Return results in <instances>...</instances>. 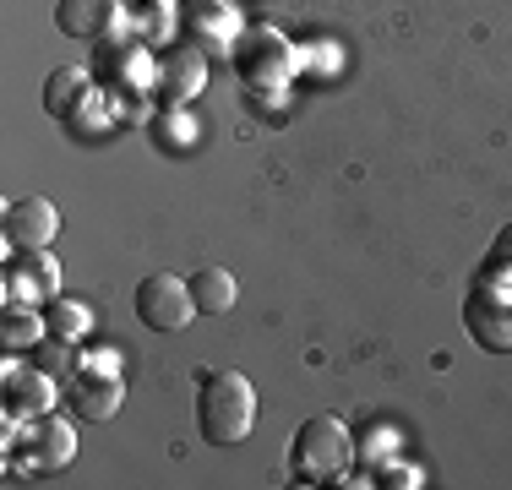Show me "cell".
<instances>
[{"label":"cell","instance_id":"8","mask_svg":"<svg viewBox=\"0 0 512 490\" xmlns=\"http://www.w3.org/2000/svg\"><path fill=\"white\" fill-rule=\"evenodd\" d=\"M93 82H104V88H131V93H153L158 88V60L142 44L104 39L99 60H93Z\"/></svg>","mask_w":512,"mask_h":490},{"label":"cell","instance_id":"18","mask_svg":"<svg viewBox=\"0 0 512 490\" xmlns=\"http://www.w3.org/2000/svg\"><path fill=\"white\" fill-rule=\"evenodd\" d=\"M44 327H50V338H66V343H77V338H88V327H93V311L82 300H55L44 305Z\"/></svg>","mask_w":512,"mask_h":490},{"label":"cell","instance_id":"7","mask_svg":"<svg viewBox=\"0 0 512 490\" xmlns=\"http://www.w3.org/2000/svg\"><path fill=\"white\" fill-rule=\"evenodd\" d=\"M55 398H60V376L39 371L22 354H6V414L11 420H39V414L55 409Z\"/></svg>","mask_w":512,"mask_h":490},{"label":"cell","instance_id":"4","mask_svg":"<svg viewBox=\"0 0 512 490\" xmlns=\"http://www.w3.org/2000/svg\"><path fill=\"white\" fill-rule=\"evenodd\" d=\"M295 66H300V55H295V44H289L278 28H251V33L235 39V71H240V82L256 88V93L289 88V82H295Z\"/></svg>","mask_w":512,"mask_h":490},{"label":"cell","instance_id":"3","mask_svg":"<svg viewBox=\"0 0 512 490\" xmlns=\"http://www.w3.org/2000/svg\"><path fill=\"white\" fill-rule=\"evenodd\" d=\"M463 327H469V338L480 343V349L491 354H507L512 349V273L507 267H485L480 284L469 289V300H463Z\"/></svg>","mask_w":512,"mask_h":490},{"label":"cell","instance_id":"23","mask_svg":"<svg viewBox=\"0 0 512 490\" xmlns=\"http://www.w3.org/2000/svg\"><path fill=\"white\" fill-rule=\"evenodd\" d=\"M382 485H393V490H409V485H420V474L414 469H387V480Z\"/></svg>","mask_w":512,"mask_h":490},{"label":"cell","instance_id":"13","mask_svg":"<svg viewBox=\"0 0 512 490\" xmlns=\"http://www.w3.org/2000/svg\"><path fill=\"white\" fill-rule=\"evenodd\" d=\"M17 441H28V463H33V469H66V463L77 458V425H71L66 414H39V420H28ZM6 447H11V441H6Z\"/></svg>","mask_w":512,"mask_h":490},{"label":"cell","instance_id":"2","mask_svg":"<svg viewBox=\"0 0 512 490\" xmlns=\"http://www.w3.org/2000/svg\"><path fill=\"white\" fill-rule=\"evenodd\" d=\"M256 425V387L240 371H207L197 387V431L213 447H235Z\"/></svg>","mask_w":512,"mask_h":490},{"label":"cell","instance_id":"14","mask_svg":"<svg viewBox=\"0 0 512 490\" xmlns=\"http://www.w3.org/2000/svg\"><path fill=\"white\" fill-rule=\"evenodd\" d=\"M207 88V55L197 44H175V49H164L158 55V98L164 104H191Z\"/></svg>","mask_w":512,"mask_h":490},{"label":"cell","instance_id":"5","mask_svg":"<svg viewBox=\"0 0 512 490\" xmlns=\"http://www.w3.org/2000/svg\"><path fill=\"white\" fill-rule=\"evenodd\" d=\"M131 305H137V322L153 327V333H180V327H191V316H202L197 300H191V284L180 273H148Z\"/></svg>","mask_w":512,"mask_h":490},{"label":"cell","instance_id":"9","mask_svg":"<svg viewBox=\"0 0 512 490\" xmlns=\"http://www.w3.org/2000/svg\"><path fill=\"white\" fill-rule=\"evenodd\" d=\"M0 235H6V251H44V245L60 235L55 202L50 196H17V202H6Z\"/></svg>","mask_w":512,"mask_h":490},{"label":"cell","instance_id":"16","mask_svg":"<svg viewBox=\"0 0 512 490\" xmlns=\"http://www.w3.org/2000/svg\"><path fill=\"white\" fill-rule=\"evenodd\" d=\"M186 284H191V300H197V311H207V316H224L229 305H235V294H240L235 273H229V267H218V262H202L197 273L186 278Z\"/></svg>","mask_w":512,"mask_h":490},{"label":"cell","instance_id":"17","mask_svg":"<svg viewBox=\"0 0 512 490\" xmlns=\"http://www.w3.org/2000/svg\"><path fill=\"white\" fill-rule=\"evenodd\" d=\"M50 338V327H44V311H33V305H6L0 311V349L6 354H28L33 343Z\"/></svg>","mask_w":512,"mask_h":490},{"label":"cell","instance_id":"10","mask_svg":"<svg viewBox=\"0 0 512 490\" xmlns=\"http://www.w3.org/2000/svg\"><path fill=\"white\" fill-rule=\"evenodd\" d=\"M66 409L77 414V420H88V425H104V420H115L120 414V398H126V387H120V376H109V371H88V365H77V371L66 376Z\"/></svg>","mask_w":512,"mask_h":490},{"label":"cell","instance_id":"21","mask_svg":"<svg viewBox=\"0 0 512 490\" xmlns=\"http://www.w3.org/2000/svg\"><path fill=\"white\" fill-rule=\"evenodd\" d=\"M164 131H169V142H180V147H186L197 126H191V115H186L180 104H164V115H158V137H164Z\"/></svg>","mask_w":512,"mask_h":490},{"label":"cell","instance_id":"11","mask_svg":"<svg viewBox=\"0 0 512 490\" xmlns=\"http://www.w3.org/2000/svg\"><path fill=\"white\" fill-rule=\"evenodd\" d=\"M60 294V262L44 251H17V262H6V305H50Z\"/></svg>","mask_w":512,"mask_h":490},{"label":"cell","instance_id":"22","mask_svg":"<svg viewBox=\"0 0 512 490\" xmlns=\"http://www.w3.org/2000/svg\"><path fill=\"white\" fill-rule=\"evenodd\" d=\"M491 262H496V267H507V273H512V224L502 229V235H496V245H491Z\"/></svg>","mask_w":512,"mask_h":490},{"label":"cell","instance_id":"20","mask_svg":"<svg viewBox=\"0 0 512 490\" xmlns=\"http://www.w3.org/2000/svg\"><path fill=\"white\" fill-rule=\"evenodd\" d=\"M365 436H371V441H360V447H355V458H365V463H387V458H393V447H398V441H393V431H387V425H371Z\"/></svg>","mask_w":512,"mask_h":490},{"label":"cell","instance_id":"19","mask_svg":"<svg viewBox=\"0 0 512 490\" xmlns=\"http://www.w3.org/2000/svg\"><path fill=\"white\" fill-rule=\"evenodd\" d=\"M77 343H66V338H44V343H33L28 349V360L39 365V371H50V376H60V382H66L71 371H77Z\"/></svg>","mask_w":512,"mask_h":490},{"label":"cell","instance_id":"15","mask_svg":"<svg viewBox=\"0 0 512 490\" xmlns=\"http://www.w3.org/2000/svg\"><path fill=\"white\" fill-rule=\"evenodd\" d=\"M186 28H191V39H213V44H235L240 39V17H235L229 0H191Z\"/></svg>","mask_w":512,"mask_h":490},{"label":"cell","instance_id":"12","mask_svg":"<svg viewBox=\"0 0 512 490\" xmlns=\"http://www.w3.org/2000/svg\"><path fill=\"white\" fill-rule=\"evenodd\" d=\"M55 28L66 33V39L104 44V39H120V33H126V6H120V0H60Z\"/></svg>","mask_w":512,"mask_h":490},{"label":"cell","instance_id":"1","mask_svg":"<svg viewBox=\"0 0 512 490\" xmlns=\"http://www.w3.org/2000/svg\"><path fill=\"white\" fill-rule=\"evenodd\" d=\"M349 463H355V436L338 414H311L289 441V474L300 485H338L349 480Z\"/></svg>","mask_w":512,"mask_h":490},{"label":"cell","instance_id":"6","mask_svg":"<svg viewBox=\"0 0 512 490\" xmlns=\"http://www.w3.org/2000/svg\"><path fill=\"white\" fill-rule=\"evenodd\" d=\"M44 109L66 126H104V88H93V71L77 66H55L44 77Z\"/></svg>","mask_w":512,"mask_h":490}]
</instances>
